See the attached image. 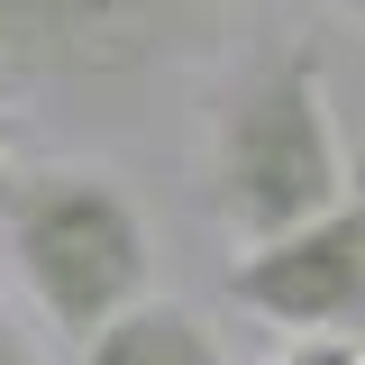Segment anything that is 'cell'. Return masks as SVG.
<instances>
[{
	"label": "cell",
	"mask_w": 365,
	"mask_h": 365,
	"mask_svg": "<svg viewBox=\"0 0 365 365\" xmlns=\"http://www.w3.org/2000/svg\"><path fill=\"white\" fill-rule=\"evenodd\" d=\"M356 365H365V347H356Z\"/></svg>",
	"instance_id": "cell-9"
},
{
	"label": "cell",
	"mask_w": 365,
	"mask_h": 365,
	"mask_svg": "<svg viewBox=\"0 0 365 365\" xmlns=\"http://www.w3.org/2000/svg\"><path fill=\"white\" fill-rule=\"evenodd\" d=\"M228 302L274 319V329H292V338L365 329V165H356V192L338 210L283 228L265 247H237L228 256Z\"/></svg>",
	"instance_id": "cell-4"
},
{
	"label": "cell",
	"mask_w": 365,
	"mask_h": 365,
	"mask_svg": "<svg viewBox=\"0 0 365 365\" xmlns=\"http://www.w3.org/2000/svg\"><path fill=\"white\" fill-rule=\"evenodd\" d=\"M201 182H210V220L228 228V247H265L356 192L319 46H265L237 64V83L210 110Z\"/></svg>",
	"instance_id": "cell-1"
},
{
	"label": "cell",
	"mask_w": 365,
	"mask_h": 365,
	"mask_svg": "<svg viewBox=\"0 0 365 365\" xmlns=\"http://www.w3.org/2000/svg\"><path fill=\"white\" fill-rule=\"evenodd\" d=\"M0 365H46L28 338H19V319H9V302H0Z\"/></svg>",
	"instance_id": "cell-7"
},
{
	"label": "cell",
	"mask_w": 365,
	"mask_h": 365,
	"mask_svg": "<svg viewBox=\"0 0 365 365\" xmlns=\"http://www.w3.org/2000/svg\"><path fill=\"white\" fill-rule=\"evenodd\" d=\"M9 192H19V174H9V155H0V210H9Z\"/></svg>",
	"instance_id": "cell-8"
},
{
	"label": "cell",
	"mask_w": 365,
	"mask_h": 365,
	"mask_svg": "<svg viewBox=\"0 0 365 365\" xmlns=\"http://www.w3.org/2000/svg\"><path fill=\"white\" fill-rule=\"evenodd\" d=\"M73 365H228V347H220V329L192 311V302L146 292L110 329H91L83 347H73Z\"/></svg>",
	"instance_id": "cell-5"
},
{
	"label": "cell",
	"mask_w": 365,
	"mask_h": 365,
	"mask_svg": "<svg viewBox=\"0 0 365 365\" xmlns=\"http://www.w3.org/2000/svg\"><path fill=\"white\" fill-rule=\"evenodd\" d=\"M283 365H356V347H347V338H292Z\"/></svg>",
	"instance_id": "cell-6"
},
{
	"label": "cell",
	"mask_w": 365,
	"mask_h": 365,
	"mask_svg": "<svg viewBox=\"0 0 365 365\" xmlns=\"http://www.w3.org/2000/svg\"><path fill=\"white\" fill-rule=\"evenodd\" d=\"M247 0H0V73L46 91L155 83L237 28Z\"/></svg>",
	"instance_id": "cell-3"
},
{
	"label": "cell",
	"mask_w": 365,
	"mask_h": 365,
	"mask_svg": "<svg viewBox=\"0 0 365 365\" xmlns=\"http://www.w3.org/2000/svg\"><path fill=\"white\" fill-rule=\"evenodd\" d=\"M9 247H19V283L46 311L64 347H83L91 329L155 292V228L128 201V182L101 165H37L9 192Z\"/></svg>",
	"instance_id": "cell-2"
}]
</instances>
